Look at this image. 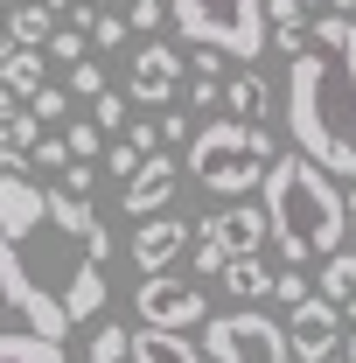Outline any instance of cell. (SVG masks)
<instances>
[{"mask_svg": "<svg viewBox=\"0 0 356 363\" xmlns=\"http://www.w3.org/2000/svg\"><path fill=\"white\" fill-rule=\"evenodd\" d=\"M105 259L112 230L91 196L43 189L21 154H0V301L35 335L63 342L105 308Z\"/></svg>", "mask_w": 356, "mask_h": 363, "instance_id": "6da1fadb", "label": "cell"}, {"mask_svg": "<svg viewBox=\"0 0 356 363\" xmlns=\"http://www.w3.org/2000/svg\"><path fill=\"white\" fill-rule=\"evenodd\" d=\"M28 112H35L43 126H56V119L70 112V91H63V84H43V91H35V98H28Z\"/></svg>", "mask_w": 356, "mask_h": 363, "instance_id": "484cf974", "label": "cell"}, {"mask_svg": "<svg viewBox=\"0 0 356 363\" xmlns=\"http://www.w3.org/2000/svg\"><path fill=\"white\" fill-rule=\"evenodd\" d=\"M133 315H140V328H168V335H182V328H196V321L210 315V294H203V279L147 272V279L133 286Z\"/></svg>", "mask_w": 356, "mask_h": 363, "instance_id": "52a82bcc", "label": "cell"}, {"mask_svg": "<svg viewBox=\"0 0 356 363\" xmlns=\"http://www.w3.org/2000/svg\"><path fill=\"white\" fill-rule=\"evenodd\" d=\"M49 7H56V14H63V7H77V0H49Z\"/></svg>", "mask_w": 356, "mask_h": 363, "instance_id": "ab89813d", "label": "cell"}, {"mask_svg": "<svg viewBox=\"0 0 356 363\" xmlns=\"http://www.w3.org/2000/svg\"><path fill=\"white\" fill-rule=\"evenodd\" d=\"M43 56H56V63H91V35L84 28H56Z\"/></svg>", "mask_w": 356, "mask_h": 363, "instance_id": "7402d4cb", "label": "cell"}, {"mask_svg": "<svg viewBox=\"0 0 356 363\" xmlns=\"http://www.w3.org/2000/svg\"><path fill=\"white\" fill-rule=\"evenodd\" d=\"M91 119H98V133H119V126H126V98H119V91H105V98L91 105Z\"/></svg>", "mask_w": 356, "mask_h": 363, "instance_id": "f1b7e54d", "label": "cell"}, {"mask_svg": "<svg viewBox=\"0 0 356 363\" xmlns=\"http://www.w3.org/2000/svg\"><path fill=\"white\" fill-rule=\"evenodd\" d=\"M7 49H14V43H7V35H0V70H7Z\"/></svg>", "mask_w": 356, "mask_h": 363, "instance_id": "74e56055", "label": "cell"}, {"mask_svg": "<svg viewBox=\"0 0 356 363\" xmlns=\"http://www.w3.org/2000/svg\"><path fill=\"white\" fill-rule=\"evenodd\" d=\"M154 126H161V147H175V140H196V126H189V112H161Z\"/></svg>", "mask_w": 356, "mask_h": 363, "instance_id": "1f68e13d", "label": "cell"}, {"mask_svg": "<svg viewBox=\"0 0 356 363\" xmlns=\"http://www.w3.org/2000/svg\"><path fill=\"white\" fill-rule=\"evenodd\" d=\"M175 189H182V168L168 161V154H147L140 175L119 189V210L140 217V224H147V217H168V210H175Z\"/></svg>", "mask_w": 356, "mask_h": 363, "instance_id": "8fae6325", "label": "cell"}, {"mask_svg": "<svg viewBox=\"0 0 356 363\" xmlns=\"http://www.w3.org/2000/svg\"><path fill=\"white\" fill-rule=\"evenodd\" d=\"M77 7H91V0H77Z\"/></svg>", "mask_w": 356, "mask_h": 363, "instance_id": "ee69618b", "label": "cell"}, {"mask_svg": "<svg viewBox=\"0 0 356 363\" xmlns=\"http://www.w3.org/2000/svg\"><path fill=\"white\" fill-rule=\"evenodd\" d=\"M70 14H77V28L91 35V49H119L126 35H133V21L112 14V7H70Z\"/></svg>", "mask_w": 356, "mask_h": 363, "instance_id": "ac0fdd59", "label": "cell"}, {"mask_svg": "<svg viewBox=\"0 0 356 363\" xmlns=\"http://www.w3.org/2000/svg\"><path fill=\"white\" fill-rule=\"evenodd\" d=\"M266 105H272V84L259 77V70H238V77L223 84V112H230V119H245V126H259V119H266Z\"/></svg>", "mask_w": 356, "mask_h": 363, "instance_id": "5bb4252c", "label": "cell"}, {"mask_svg": "<svg viewBox=\"0 0 356 363\" xmlns=\"http://www.w3.org/2000/svg\"><path fill=\"white\" fill-rule=\"evenodd\" d=\"M14 105H21V98H14V91H7V84H0V112H14Z\"/></svg>", "mask_w": 356, "mask_h": 363, "instance_id": "d590c367", "label": "cell"}, {"mask_svg": "<svg viewBox=\"0 0 356 363\" xmlns=\"http://www.w3.org/2000/svg\"><path fill=\"white\" fill-rule=\"evenodd\" d=\"M196 245L217 252L223 266H230V259H259L272 245V224H266V210H252V203H223L210 217H196Z\"/></svg>", "mask_w": 356, "mask_h": 363, "instance_id": "ba28073f", "label": "cell"}, {"mask_svg": "<svg viewBox=\"0 0 356 363\" xmlns=\"http://www.w3.org/2000/svg\"><path fill=\"white\" fill-rule=\"evenodd\" d=\"M223 294H238V301H259V294H272V266L266 259H230V266L217 272Z\"/></svg>", "mask_w": 356, "mask_h": 363, "instance_id": "e0dca14e", "label": "cell"}, {"mask_svg": "<svg viewBox=\"0 0 356 363\" xmlns=\"http://www.w3.org/2000/svg\"><path fill=\"white\" fill-rule=\"evenodd\" d=\"M343 210H350V230H356V182L343 189Z\"/></svg>", "mask_w": 356, "mask_h": 363, "instance_id": "836d02e7", "label": "cell"}, {"mask_svg": "<svg viewBox=\"0 0 356 363\" xmlns=\"http://www.w3.org/2000/svg\"><path fill=\"white\" fill-rule=\"evenodd\" d=\"M301 7H328V0H301Z\"/></svg>", "mask_w": 356, "mask_h": 363, "instance_id": "b9f144b4", "label": "cell"}, {"mask_svg": "<svg viewBox=\"0 0 356 363\" xmlns=\"http://www.w3.org/2000/svg\"><path fill=\"white\" fill-rule=\"evenodd\" d=\"M343 357H350V363H356V328H350V342H343Z\"/></svg>", "mask_w": 356, "mask_h": 363, "instance_id": "8d00e7d4", "label": "cell"}, {"mask_svg": "<svg viewBox=\"0 0 356 363\" xmlns=\"http://www.w3.org/2000/svg\"><path fill=\"white\" fill-rule=\"evenodd\" d=\"M328 14H350V21H356V0H328Z\"/></svg>", "mask_w": 356, "mask_h": 363, "instance_id": "e575fe53", "label": "cell"}, {"mask_svg": "<svg viewBox=\"0 0 356 363\" xmlns=\"http://www.w3.org/2000/svg\"><path fill=\"white\" fill-rule=\"evenodd\" d=\"M308 43L314 49L294 56V70H287L294 154H308L335 182H356V21L314 7Z\"/></svg>", "mask_w": 356, "mask_h": 363, "instance_id": "7a4b0ae2", "label": "cell"}, {"mask_svg": "<svg viewBox=\"0 0 356 363\" xmlns=\"http://www.w3.org/2000/svg\"><path fill=\"white\" fill-rule=\"evenodd\" d=\"M203 357L210 363H294V342H287V321L259 315V308H230V315L210 321Z\"/></svg>", "mask_w": 356, "mask_h": 363, "instance_id": "8992f818", "label": "cell"}, {"mask_svg": "<svg viewBox=\"0 0 356 363\" xmlns=\"http://www.w3.org/2000/svg\"><path fill=\"white\" fill-rule=\"evenodd\" d=\"M0 363H63V342L21 328V335H0Z\"/></svg>", "mask_w": 356, "mask_h": 363, "instance_id": "d6986e66", "label": "cell"}, {"mask_svg": "<svg viewBox=\"0 0 356 363\" xmlns=\"http://www.w3.org/2000/svg\"><path fill=\"white\" fill-rule=\"evenodd\" d=\"M321 301H335V308H350V301H356V252L321 259Z\"/></svg>", "mask_w": 356, "mask_h": 363, "instance_id": "44dd1931", "label": "cell"}, {"mask_svg": "<svg viewBox=\"0 0 356 363\" xmlns=\"http://www.w3.org/2000/svg\"><path fill=\"white\" fill-rule=\"evenodd\" d=\"M84 357H91V363H133V328L98 321V328H91V342H84Z\"/></svg>", "mask_w": 356, "mask_h": 363, "instance_id": "ffe728a7", "label": "cell"}, {"mask_svg": "<svg viewBox=\"0 0 356 363\" xmlns=\"http://www.w3.org/2000/svg\"><path fill=\"white\" fill-rule=\"evenodd\" d=\"M189 245H196V224H189V217H175V210H168V217H147V224L133 230V266H140V279H147V272H168Z\"/></svg>", "mask_w": 356, "mask_h": 363, "instance_id": "7c38bea8", "label": "cell"}, {"mask_svg": "<svg viewBox=\"0 0 356 363\" xmlns=\"http://www.w3.org/2000/svg\"><path fill=\"white\" fill-rule=\"evenodd\" d=\"M182 98H189L196 112H210V105H223V84L217 77H196V84H182Z\"/></svg>", "mask_w": 356, "mask_h": 363, "instance_id": "4dcf8cb0", "label": "cell"}, {"mask_svg": "<svg viewBox=\"0 0 356 363\" xmlns=\"http://www.w3.org/2000/svg\"><path fill=\"white\" fill-rule=\"evenodd\" d=\"M91 182H98V168H91V161H70L56 189H70V196H91Z\"/></svg>", "mask_w": 356, "mask_h": 363, "instance_id": "d6a6232c", "label": "cell"}, {"mask_svg": "<svg viewBox=\"0 0 356 363\" xmlns=\"http://www.w3.org/2000/svg\"><path fill=\"white\" fill-rule=\"evenodd\" d=\"M28 168H70V140H63V133H43V140H35V154H28Z\"/></svg>", "mask_w": 356, "mask_h": 363, "instance_id": "83f0119b", "label": "cell"}, {"mask_svg": "<svg viewBox=\"0 0 356 363\" xmlns=\"http://www.w3.org/2000/svg\"><path fill=\"white\" fill-rule=\"evenodd\" d=\"M343 321H350V328H356V301H350V308H343Z\"/></svg>", "mask_w": 356, "mask_h": 363, "instance_id": "f35d334b", "label": "cell"}, {"mask_svg": "<svg viewBox=\"0 0 356 363\" xmlns=\"http://www.w3.org/2000/svg\"><path fill=\"white\" fill-rule=\"evenodd\" d=\"M266 224H272V245L287 266H308V259H335L343 238H350V210H343V189L328 168H314L308 154H279L272 161L266 189Z\"/></svg>", "mask_w": 356, "mask_h": 363, "instance_id": "3957f363", "label": "cell"}, {"mask_svg": "<svg viewBox=\"0 0 356 363\" xmlns=\"http://www.w3.org/2000/svg\"><path fill=\"white\" fill-rule=\"evenodd\" d=\"M133 363H210L189 335H168V328H133Z\"/></svg>", "mask_w": 356, "mask_h": 363, "instance_id": "4fadbf2b", "label": "cell"}, {"mask_svg": "<svg viewBox=\"0 0 356 363\" xmlns=\"http://www.w3.org/2000/svg\"><path fill=\"white\" fill-rule=\"evenodd\" d=\"M272 161H279L272 133L266 126H245V119H210L189 140V175L203 182L210 196H223V203H245L252 189H266Z\"/></svg>", "mask_w": 356, "mask_h": 363, "instance_id": "277c9868", "label": "cell"}, {"mask_svg": "<svg viewBox=\"0 0 356 363\" xmlns=\"http://www.w3.org/2000/svg\"><path fill=\"white\" fill-rule=\"evenodd\" d=\"M328 363H350V357H343V350H335V357H328Z\"/></svg>", "mask_w": 356, "mask_h": 363, "instance_id": "7bdbcfd3", "label": "cell"}, {"mask_svg": "<svg viewBox=\"0 0 356 363\" xmlns=\"http://www.w3.org/2000/svg\"><path fill=\"white\" fill-rule=\"evenodd\" d=\"M168 21L189 49H217V56H266V0H168Z\"/></svg>", "mask_w": 356, "mask_h": 363, "instance_id": "5b68a950", "label": "cell"}, {"mask_svg": "<svg viewBox=\"0 0 356 363\" xmlns=\"http://www.w3.org/2000/svg\"><path fill=\"white\" fill-rule=\"evenodd\" d=\"M182 63H189V56H182L175 43H140L133 63H126V98L147 105V112H154V105H168V98L182 91Z\"/></svg>", "mask_w": 356, "mask_h": 363, "instance_id": "30bf717a", "label": "cell"}, {"mask_svg": "<svg viewBox=\"0 0 356 363\" xmlns=\"http://www.w3.org/2000/svg\"><path fill=\"white\" fill-rule=\"evenodd\" d=\"M70 98H84V105H98V98H105V70H98V63H70Z\"/></svg>", "mask_w": 356, "mask_h": 363, "instance_id": "603a6c76", "label": "cell"}, {"mask_svg": "<svg viewBox=\"0 0 356 363\" xmlns=\"http://www.w3.org/2000/svg\"><path fill=\"white\" fill-rule=\"evenodd\" d=\"M126 21H133V35H154L161 28V0H126Z\"/></svg>", "mask_w": 356, "mask_h": 363, "instance_id": "f546056e", "label": "cell"}, {"mask_svg": "<svg viewBox=\"0 0 356 363\" xmlns=\"http://www.w3.org/2000/svg\"><path fill=\"white\" fill-rule=\"evenodd\" d=\"M140 161H147V154H140L133 140H119V147H105V175H119V182H133V175H140Z\"/></svg>", "mask_w": 356, "mask_h": 363, "instance_id": "4316f807", "label": "cell"}, {"mask_svg": "<svg viewBox=\"0 0 356 363\" xmlns=\"http://www.w3.org/2000/svg\"><path fill=\"white\" fill-rule=\"evenodd\" d=\"M314 286H308V272L301 266H287V272H272V301H279V308H301V301H308Z\"/></svg>", "mask_w": 356, "mask_h": 363, "instance_id": "d4e9b609", "label": "cell"}, {"mask_svg": "<svg viewBox=\"0 0 356 363\" xmlns=\"http://www.w3.org/2000/svg\"><path fill=\"white\" fill-rule=\"evenodd\" d=\"M0 84L14 91V98H21V105H28V98H35V91L49 84V63H43V49H7V70H0Z\"/></svg>", "mask_w": 356, "mask_h": 363, "instance_id": "9a60e30c", "label": "cell"}, {"mask_svg": "<svg viewBox=\"0 0 356 363\" xmlns=\"http://www.w3.org/2000/svg\"><path fill=\"white\" fill-rule=\"evenodd\" d=\"M287 342H294V363H328L343 342H350V321L335 301L308 294L301 308H287Z\"/></svg>", "mask_w": 356, "mask_h": 363, "instance_id": "9c48e42d", "label": "cell"}, {"mask_svg": "<svg viewBox=\"0 0 356 363\" xmlns=\"http://www.w3.org/2000/svg\"><path fill=\"white\" fill-rule=\"evenodd\" d=\"M49 35H56V7H49V0H28V7H14V14H7V43L49 49Z\"/></svg>", "mask_w": 356, "mask_h": 363, "instance_id": "2e32d148", "label": "cell"}, {"mask_svg": "<svg viewBox=\"0 0 356 363\" xmlns=\"http://www.w3.org/2000/svg\"><path fill=\"white\" fill-rule=\"evenodd\" d=\"M63 140H70V161H98V154H105V133H98V119H77Z\"/></svg>", "mask_w": 356, "mask_h": 363, "instance_id": "cb8c5ba5", "label": "cell"}, {"mask_svg": "<svg viewBox=\"0 0 356 363\" xmlns=\"http://www.w3.org/2000/svg\"><path fill=\"white\" fill-rule=\"evenodd\" d=\"M0 35H7V7H0Z\"/></svg>", "mask_w": 356, "mask_h": 363, "instance_id": "60d3db41", "label": "cell"}]
</instances>
